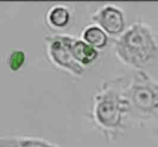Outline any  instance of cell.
<instances>
[{"instance_id":"11","label":"cell","mask_w":158,"mask_h":147,"mask_svg":"<svg viewBox=\"0 0 158 147\" xmlns=\"http://www.w3.org/2000/svg\"><path fill=\"white\" fill-rule=\"evenodd\" d=\"M152 133H153V136L158 141V124L156 127H154V129L152 131Z\"/></svg>"},{"instance_id":"10","label":"cell","mask_w":158,"mask_h":147,"mask_svg":"<svg viewBox=\"0 0 158 147\" xmlns=\"http://www.w3.org/2000/svg\"><path fill=\"white\" fill-rule=\"evenodd\" d=\"M26 56L23 50L21 49H14L12 50L6 58V63L8 68L12 71H18L25 63Z\"/></svg>"},{"instance_id":"6","label":"cell","mask_w":158,"mask_h":147,"mask_svg":"<svg viewBox=\"0 0 158 147\" xmlns=\"http://www.w3.org/2000/svg\"><path fill=\"white\" fill-rule=\"evenodd\" d=\"M68 44L72 57L82 67L92 65L98 58V50L80 38L68 35Z\"/></svg>"},{"instance_id":"2","label":"cell","mask_w":158,"mask_h":147,"mask_svg":"<svg viewBox=\"0 0 158 147\" xmlns=\"http://www.w3.org/2000/svg\"><path fill=\"white\" fill-rule=\"evenodd\" d=\"M120 76L130 124H158V80L143 70H135Z\"/></svg>"},{"instance_id":"5","label":"cell","mask_w":158,"mask_h":147,"mask_svg":"<svg viewBox=\"0 0 158 147\" xmlns=\"http://www.w3.org/2000/svg\"><path fill=\"white\" fill-rule=\"evenodd\" d=\"M91 19L110 35H120L126 27L125 16L120 7L113 4H107L99 7Z\"/></svg>"},{"instance_id":"3","label":"cell","mask_w":158,"mask_h":147,"mask_svg":"<svg viewBox=\"0 0 158 147\" xmlns=\"http://www.w3.org/2000/svg\"><path fill=\"white\" fill-rule=\"evenodd\" d=\"M114 51L123 64L136 70H143L156 57L157 40L148 24L137 21L126 29L115 41Z\"/></svg>"},{"instance_id":"4","label":"cell","mask_w":158,"mask_h":147,"mask_svg":"<svg viewBox=\"0 0 158 147\" xmlns=\"http://www.w3.org/2000/svg\"><path fill=\"white\" fill-rule=\"evenodd\" d=\"M44 41L46 43L47 56L55 66L77 77L83 75L85 68L72 57L68 44V34L47 35Z\"/></svg>"},{"instance_id":"7","label":"cell","mask_w":158,"mask_h":147,"mask_svg":"<svg viewBox=\"0 0 158 147\" xmlns=\"http://www.w3.org/2000/svg\"><path fill=\"white\" fill-rule=\"evenodd\" d=\"M0 147H61L44 139L29 136H3Z\"/></svg>"},{"instance_id":"9","label":"cell","mask_w":158,"mask_h":147,"mask_svg":"<svg viewBox=\"0 0 158 147\" xmlns=\"http://www.w3.org/2000/svg\"><path fill=\"white\" fill-rule=\"evenodd\" d=\"M81 36L83 41L96 49L104 48L108 42L106 32L96 24H92L85 27L82 31Z\"/></svg>"},{"instance_id":"1","label":"cell","mask_w":158,"mask_h":147,"mask_svg":"<svg viewBox=\"0 0 158 147\" xmlns=\"http://www.w3.org/2000/svg\"><path fill=\"white\" fill-rule=\"evenodd\" d=\"M90 115L96 128L110 141L119 138L129 128L120 75L102 83L94 94Z\"/></svg>"},{"instance_id":"8","label":"cell","mask_w":158,"mask_h":147,"mask_svg":"<svg viewBox=\"0 0 158 147\" xmlns=\"http://www.w3.org/2000/svg\"><path fill=\"white\" fill-rule=\"evenodd\" d=\"M70 11L64 5H54L46 13V20L48 24L56 29H63L70 21Z\"/></svg>"}]
</instances>
